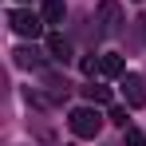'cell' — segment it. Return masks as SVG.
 Instances as JSON below:
<instances>
[{"instance_id": "obj_1", "label": "cell", "mask_w": 146, "mask_h": 146, "mask_svg": "<svg viewBox=\"0 0 146 146\" xmlns=\"http://www.w3.org/2000/svg\"><path fill=\"white\" fill-rule=\"evenodd\" d=\"M67 126H71L75 138H95L99 130H103V119H99L95 107H75L71 119H67Z\"/></svg>"}, {"instance_id": "obj_2", "label": "cell", "mask_w": 146, "mask_h": 146, "mask_svg": "<svg viewBox=\"0 0 146 146\" xmlns=\"http://www.w3.org/2000/svg\"><path fill=\"white\" fill-rule=\"evenodd\" d=\"M8 24L16 36H24V40H36L40 32H44V16H36V12H28V8H16V12H8Z\"/></svg>"}, {"instance_id": "obj_3", "label": "cell", "mask_w": 146, "mask_h": 146, "mask_svg": "<svg viewBox=\"0 0 146 146\" xmlns=\"http://www.w3.org/2000/svg\"><path fill=\"white\" fill-rule=\"evenodd\" d=\"M119 24H122V8L115 0H103V4H99V32H103V36H115Z\"/></svg>"}, {"instance_id": "obj_4", "label": "cell", "mask_w": 146, "mask_h": 146, "mask_svg": "<svg viewBox=\"0 0 146 146\" xmlns=\"http://www.w3.org/2000/svg\"><path fill=\"white\" fill-rule=\"evenodd\" d=\"M122 95L130 107H146V79L142 75H126L122 79Z\"/></svg>"}, {"instance_id": "obj_5", "label": "cell", "mask_w": 146, "mask_h": 146, "mask_svg": "<svg viewBox=\"0 0 146 146\" xmlns=\"http://www.w3.org/2000/svg\"><path fill=\"white\" fill-rule=\"evenodd\" d=\"M40 16H44L48 24H59V20L67 16V8H63V0H44V8H40Z\"/></svg>"}, {"instance_id": "obj_6", "label": "cell", "mask_w": 146, "mask_h": 146, "mask_svg": "<svg viewBox=\"0 0 146 146\" xmlns=\"http://www.w3.org/2000/svg\"><path fill=\"white\" fill-rule=\"evenodd\" d=\"M48 51H51V59H71V44L63 40V36H48Z\"/></svg>"}, {"instance_id": "obj_7", "label": "cell", "mask_w": 146, "mask_h": 146, "mask_svg": "<svg viewBox=\"0 0 146 146\" xmlns=\"http://www.w3.org/2000/svg\"><path fill=\"white\" fill-rule=\"evenodd\" d=\"M44 83H48L51 99H67V91H71V83H67V79H59V75H44Z\"/></svg>"}, {"instance_id": "obj_8", "label": "cell", "mask_w": 146, "mask_h": 146, "mask_svg": "<svg viewBox=\"0 0 146 146\" xmlns=\"http://www.w3.org/2000/svg\"><path fill=\"white\" fill-rule=\"evenodd\" d=\"M83 99H87V103H111V87L87 83V87H83Z\"/></svg>"}, {"instance_id": "obj_9", "label": "cell", "mask_w": 146, "mask_h": 146, "mask_svg": "<svg viewBox=\"0 0 146 146\" xmlns=\"http://www.w3.org/2000/svg\"><path fill=\"white\" fill-rule=\"evenodd\" d=\"M99 71L103 75H122V55H99Z\"/></svg>"}, {"instance_id": "obj_10", "label": "cell", "mask_w": 146, "mask_h": 146, "mask_svg": "<svg viewBox=\"0 0 146 146\" xmlns=\"http://www.w3.org/2000/svg\"><path fill=\"white\" fill-rule=\"evenodd\" d=\"M12 55H16V67H40V55L32 48H16Z\"/></svg>"}, {"instance_id": "obj_11", "label": "cell", "mask_w": 146, "mask_h": 146, "mask_svg": "<svg viewBox=\"0 0 146 146\" xmlns=\"http://www.w3.org/2000/svg\"><path fill=\"white\" fill-rule=\"evenodd\" d=\"M126 146H146V134L138 126H126Z\"/></svg>"}, {"instance_id": "obj_12", "label": "cell", "mask_w": 146, "mask_h": 146, "mask_svg": "<svg viewBox=\"0 0 146 146\" xmlns=\"http://www.w3.org/2000/svg\"><path fill=\"white\" fill-rule=\"evenodd\" d=\"M107 119L115 122V126H122V130H126V111H122V107H111V115H107Z\"/></svg>"}, {"instance_id": "obj_13", "label": "cell", "mask_w": 146, "mask_h": 146, "mask_svg": "<svg viewBox=\"0 0 146 146\" xmlns=\"http://www.w3.org/2000/svg\"><path fill=\"white\" fill-rule=\"evenodd\" d=\"M79 67H83L87 75H95V71H99V59H95V55H83V63H79Z\"/></svg>"}]
</instances>
